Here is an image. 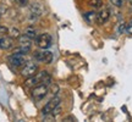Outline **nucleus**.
Returning a JSON list of instances; mask_svg holds the SVG:
<instances>
[{"label": "nucleus", "mask_w": 132, "mask_h": 122, "mask_svg": "<svg viewBox=\"0 0 132 122\" xmlns=\"http://www.w3.org/2000/svg\"><path fill=\"white\" fill-rule=\"evenodd\" d=\"M50 81H52V78H50L49 73H48L47 71H42V72H39L37 76L34 75V76H32V77L27 78L26 84H27V87H32L33 88V87H36V85H38V84H49Z\"/></svg>", "instance_id": "1"}, {"label": "nucleus", "mask_w": 132, "mask_h": 122, "mask_svg": "<svg viewBox=\"0 0 132 122\" xmlns=\"http://www.w3.org/2000/svg\"><path fill=\"white\" fill-rule=\"evenodd\" d=\"M9 62L11 66H14L15 68H20L22 66L26 65L27 62V57L26 54H21V53H14L12 55L9 56Z\"/></svg>", "instance_id": "2"}, {"label": "nucleus", "mask_w": 132, "mask_h": 122, "mask_svg": "<svg viewBox=\"0 0 132 122\" xmlns=\"http://www.w3.org/2000/svg\"><path fill=\"white\" fill-rule=\"evenodd\" d=\"M32 48V39L27 36L20 37V45L17 49H15L14 53H21V54H28Z\"/></svg>", "instance_id": "3"}, {"label": "nucleus", "mask_w": 132, "mask_h": 122, "mask_svg": "<svg viewBox=\"0 0 132 122\" xmlns=\"http://www.w3.org/2000/svg\"><path fill=\"white\" fill-rule=\"evenodd\" d=\"M49 89H48V85L47 84H38L36 87H33L32 89V98L34 100H42V99L45 98V95L48 94Z\"/></svg>", "instance_id": "4"}, {"label": "nucleus", "mask_w": 132, "mask_h": 122, "mask_svg": "<svg viewBox=\"0 0 132 122\" xmlns=\"http://www.w3.org/2000/svg\"><path fill=\"white\" fill-rule=\"evenodd\" d=\"M37 71H38L37 64H34V62H26V65L23 66V68L21 71V75L23 76L24 78H29V77L36 75Z\"/></svg>", "instance_id": "5"}, {"label": "nucleus", "mask_w": 132, "mask_h": 122, "mask_svg": "<svg viewBox=\"0 0 132 122\" xmlns=\"http://www.w3.org/2000/svg\"><path fill=\"white\" fill-rule=\"evenodd\" d=\"M37 45L40 49H48V48L52 45V37L48 33L39 34L37 37Z\"/></svg>", "instance_id": "6"}, {"label": "nucleus", "mask_w": 132, "mask_h": 122, "mask_svg": "<svg viewBox=\"0 0 132 122\" xmlns=\"http://www.w3.org/2000/svg\"><path fill=\"white\" fill-rule=\"evenodd\" d=\"M34 57L38 61H42L44 64H50L53 61V54L48 49H44L43 51H36L34 53Z\"/></svg>", "instance_id": "7"}, {"label": "nucleus", "mask_w": 132, "mask_h": 122, "mask_svg": "<svg viewBox=\"0 0 132 122\" xmlns=\"http://www.w3.org/2000/svg\"><path fill=\"white\" fill-rule=\"evenodd\" d=\"M60 105V98H57V97H55V98H53L50 101H48V104L43 108V115H49V114L53 112V110L55 108H57Z\"/></svg>", "instance_id": "8"}, {"label": "nucleus", "mask_w": 132, "mask_h": 122, "mask_svg": "<svg viewBox=\"0 0 132 122\" xmlns=\"http://www.w3.org/2000/svg\"><path fill=\"white\" fill-rule=\"evenodd\" d=\"M14 47V39L11 37H6V36H3L0 37V49L3 50H9Z\"/></svg>", "instance_id": "9"}, {"label": "nucleus", "mask_w": 132, "mask_h": 122, "mask_svg": "<svg viewBox=\"0 0 132 122\" xmlns=\"http://www.w3.org/2000/svg\"><path fill=\"white\" fill-rule=\"evenodd\" d=\"M109 17H110V11H109L108 9H104L97 14V20H95V21H97L99 24H103L108 21Z\"/></svg>", "instance_id": "10"}, {"label": "nucleus", "mask_w": 132, "mask_h": 122, "mask_svg": "<svg viewBox=\"0 0 132 122\" xmlns=\"http://www.w3.org/2000/svg\"><path fill=\"white\" fill-rule=\"evenodd\" d=\"M24 36H27L28 38H31V39H37V31H36V28L34 27H27L26 28V31H24Z\"/></svg>", "instance_id": "11"}, {"label": "nucleus", "mask_w": 132, "mask_h": 122, "mask_svg": "<svg viewBox=\"0 0 132 122\" xmlns=\"http://www.w3.org/2000/svg\"><path fill=\"white\" fill-rule=\"evenodd\" d=\"M89 5L93 9H100L103 6V0H89Z\"/></svg>", "instance_id": "12"}, {"label": "nucleus", "mask_w": 132, "mask_h": 122, "mask_svg": "<svg viewBox=\"0 0 132 122\" xmlns=\"http://www.w3.org/2000/svg\"><path fill=\"white\" fill-rule=\"evenodd\" d=\"M85 19L88 21V22H94L95 20H97V14L94 12H87L85 16Z\"/></svg>", "instance_id": "13"}, {"label": "nucleus", "mask_w": 132, "mask_h": 122, "mask_svg": "<svg viewBox=\"0 0 132 122\" xmlns=\"http://www.w3.org/2000/svg\"><path fill=\"white\" fill-rule=\"evenodd\" d=\"M126 26H127V24L125 23V22L119 23L118 27H116V32H118L119 34H122V33H125V32H126Z\"/></svg>", "instance_id": "14"}, {"label": "nucleus", "mask_w": 132, "mask_h": 122, "mask_svg": "<svg viewBox=\"0 0 132 122\" xmlns=\"http://www.w3.org/2000/svg\"><path fill=\"white\" fill-rule=\"evenodd\" d=\"M9 34L11 38H20L21 34H20V31L17 28H11L9 29Z\"/></svg>", "instance_id": "15"}, {"label": "nucleus", "mask_w": 132, "mask_h": 122, "mask_svg": "<svg viewBox=\"0 0 132 122\" xmlns=\"http://www.w3.org/2000/svg\"><path fill=\"white\" fill-rule=\"evenodd\" d=\"M111 1V4L115 5L116 7H121L123 4H125V0H110Z\"/></svg>", "instance_id": "16"}, {"label": "nucleus", "mask_w": 132, "mask_h": 122, "mask_svg": "<svg viewBox=\"0 0 132 122\" xmlns=\"http://www.w3.org/2000/svg\"><path fill=\"white\" fill-rule=\"evenodd\" d=\"M7 33H9V29H7V27H5V26H1V24H0V37L6 36Z\"/></svg>", "instance_id": "17"}, {"label": "nucleus", "mask_w": 132, "mask_h": 122, "mask_svg": "<svg viewBox=\"0 0 132 122\" xmlns=\"http://www.w3.org/2000/svg\"><path fill=\"white\" fill-rule=\"evenodd\" d=\"M20 6H27L28 5V0H15Z\"/></svg>", "instance_id": "18"}, {"label": "nucleus", "mask_w": 132, "mask_h": 122, "mask_svg": "<svg viewBox=\"0 0 132 122\" xmlns=\"http://www.w3.org/2000/svg\"><path fill=\"white\" fill-rule=\"evenodd\" d=\"M126 33L132 34V20L127 23V26H126Z\"/></svg>", "instance_id": "19"}]
</instances>
